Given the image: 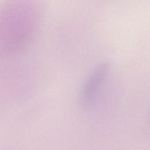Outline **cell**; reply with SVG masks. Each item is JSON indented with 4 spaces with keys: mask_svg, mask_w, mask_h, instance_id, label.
I'll return each mask as SVG.
<instances>
[{
    "mask_svg": "<svg viewBox=\"0 0 150 150\" xmlns=\"http://www.w3.org/2000/svg\"><path fill=\"white\" fill-rule=\"evenodd\" d=\"M109 70V64L102 63L97 66L86 78L80 92V102L84 107H91L95 103L106 81Z\"/></svg>",
    "mask_w": 150,
    "mask_h": 150,
    "instance_id": "cell-2",
    "label": "cell"
},
{
    "mask_svg": "<svg viewBox=\"0 0 150 150\" xmlns=\"http://www.w3.org/2000/svg\"><path fill=\"white\" fill-rule=\"evenodd\" d=\"M40 14L27 1H10L0 7V59L12 57L23 51L37 32Z\"/></svg>",
    "mask_w": 150,
    "mask_h": 150,
    "instance_id": "cell-1",
    "label": "cell"
}]
</instances>
